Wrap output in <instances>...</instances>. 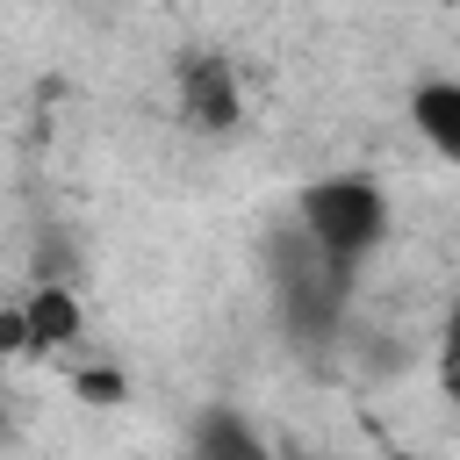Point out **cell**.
<instances>
[{
    "label": "cell",
    "mask_w": 460,
    "mask_h": 460,
    "mask_svg": "<svg viewBox=\"0 0 460 460\" xmlns=\"http://www.w3.org/2000/svg\"><path fill=\"white\" fill-rule=\"evenodd\" d=\"M295 230L323 252V259H338L345 273L388 237V201H381V187H367V180H316V187H302V201H295Z\"/></svg>",
    "instance_id": "obj_1"
},
{
    "label": "cell",
    "mask_w": 460,
    "mask_h": 460,
    "mask_svg": "<svg viewBox=\"0 0 460 460\" xmlns=\"http://www.w3.org/2000/svg\"><path fill=\"white\" fill-rule=\"evenodd\" d=\"M180 115H187V129H230L237 122V72H230V58H187L180 65Z\"/></svg>",
    "instance_id": "obj_2"
},
{
    "label": "cell",
    "mask_w": 460,
    "mask_h": 460,
    "mask_svg": "<svg viewBox=\"0 0 460 460\" xmlns=\"http://www.w3.org/2000/svg\"><path fill=\"white\" fill-rule=\"evenodd\" d=\"M410 122H417V137H424L446 165H460V79L417 86V93H410Z\"/></svg>",
    "instance_id": "obj_3"
},
{
    "label": "cell",
    "mask_w": 460,
    "mask_h": 460,
    "mask_svg": "<svg viewBox=\"0 0 460 460\" xmlns=\"http://www.w3.org/2000/svg\"><path fill=\"white\" fill-rule=\"evenodd\" d=\"M22 323H29V352H58V345H72V331H79V302H72V288H36L29 302H22Z\"/></svg>",
    "instance_id": "obj_4"
},
{
    "label": "cell",
    "mask_w": 460,
    "mask_h": 460,
    "mask_svg": "<svg viewBox=\"0 0 460 460\" xmlns=\"http://www.w3.org/2000/svg\"><path fill=\"white\" fill-rule=\"evenodd\" d=\"M194 446H201V453H259V438H252V431H244L230 410L201 417V424H194Z\"/></svg>",
    "instance_id": "obj_5"
},
{
    "label": "cell",
    "mask_w": 460,
    "mask_h": 460,
    "mask_svg": "<svg viewBox=\"0 0 460 460\" xmlns=\"http://www.w3.org/2000/svg\"><path fill=\"white\" fill-rule=\"evenodd\" d=\"M438 388L460 402V309H453V323H446V345H438Z\"/></svg>",
    "instance_id": "obj_6"
},
{
    "label": "cell",
    "mask_w": 460,
    "mask_h": 460,
    "mask_svg": "<svg viewBox=\"0 0 460 460\" xmlns=\"http://www.w3.org/2000/svg\"><path fill=\"white\" fill-rule=\"evenodd\" d=\"M0 352H29V323H22V309H0Z\"/></svg>",
    "instance_id": "obj_7"
}]
</instances>
